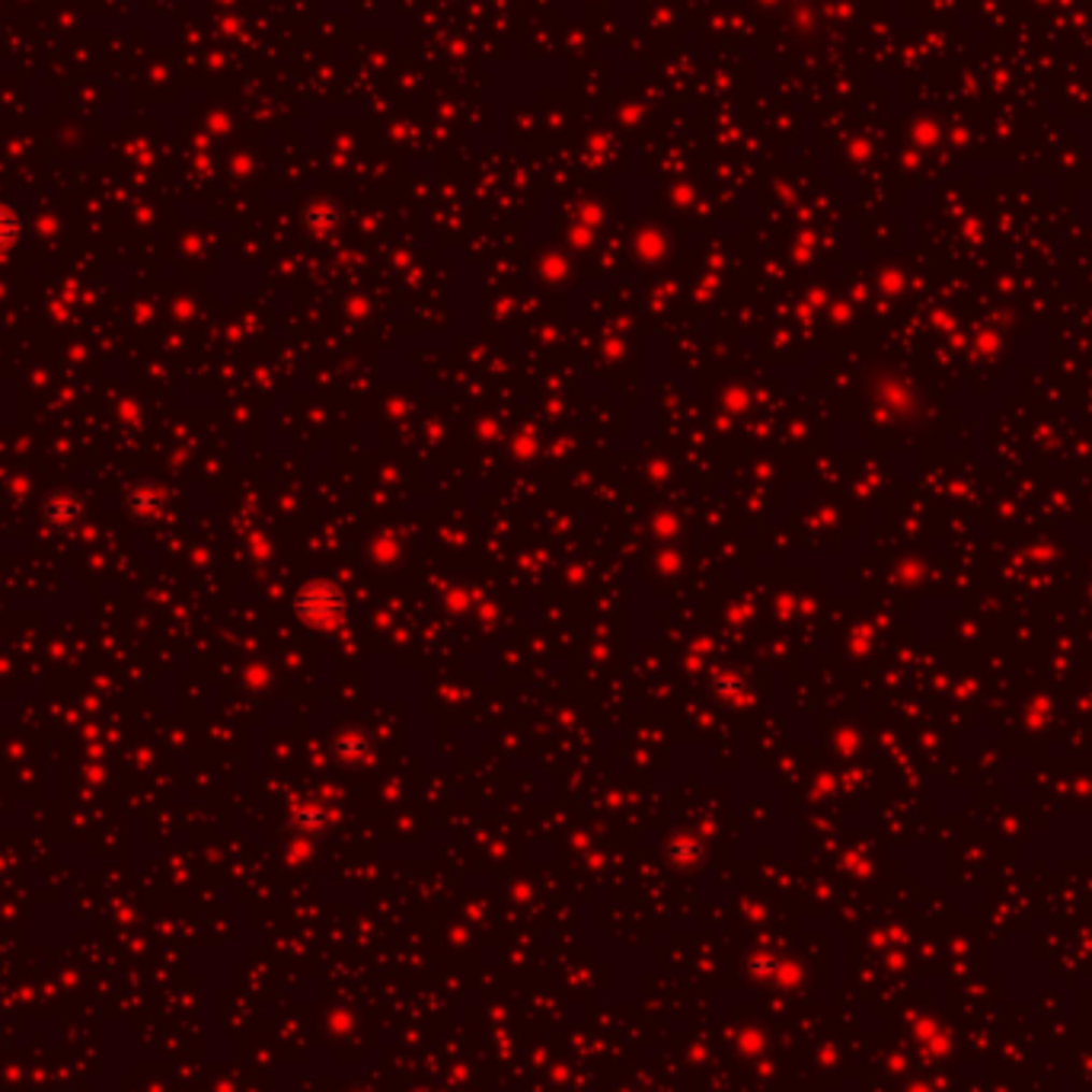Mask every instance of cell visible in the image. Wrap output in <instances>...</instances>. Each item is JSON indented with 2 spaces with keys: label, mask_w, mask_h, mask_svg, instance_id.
Returning a JSON list of instances; mask_svg holds the SVG:
<instances>
[{
  "label": "cell",
  "mask_w": 1092,
  "mask_h": 1092,
  "mask_svg": "<svg viewBox=\"0 0 1092 1092\" xmlns=\"http://www.w3.org/2000/svg\"><path fill=\"white\" fill-rule=\"evenodd\" d=\"M45 512H48V521H52L55 528H71V525H77V518H81V502L71 499V495H55L52 505H48Z\"/></svg>",
  "instance_id": "1"
},
{
  "label": "cell",
  "mask_w": 1092,
  "mask_h": 1092,
  "mask_svg": "<svg viewBox=\"0 0 1092 1092\" xmlns=\"http://www.w3.org/2000/svg\"><path fill=\"white\" fill-rule=\"evenodd\" d=\"M23 236V218L16 215V209L0 205V253L13 249Z\"/></svg>",
  "instance_id": "2"
},
{
  "label": "cell",
  "mask_w": 1092,
  "mask_h": 1092,
  "mask_svg": "<svg viewBox=\"0 0 1092 1092\" xmlns=\"http://www.w3.org/2000/svg\"><path fill=\"white\" fill-rule=\"evenodd\" d=\"M160 502H163V499H160V495H157L154 489H138V492L131 495V512H134V515H144V518H147V515H157Z\"/></svg>",
  "instance_id": "3"
}]
</instances>
